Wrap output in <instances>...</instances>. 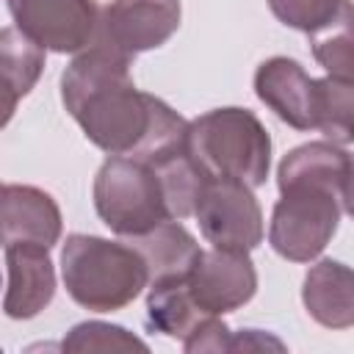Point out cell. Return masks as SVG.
<instances>
[{"label":"cell","instance_id":"obj_1","mask_svg":"<svg viewBox=\"0 0 354 354\" xmlns=\"http://www.w3.org/2000/svg\"><path fill=\"white\" fill-rule=\"evenodd\" d=\"M61 100L83 136L108 155L158 163L185 149L188 122L155 94L138 91L130 58L91 44L61 75Z\"/></svg>","mask_w":354,"mask_h":354},{"label":"cell","instance_id":"obj_2","mask_svg":"<svg viewBox=\"0 0 354 354\" xmlns=\"http://www.w3.org/2000/svg\"><path fill=\"white\" fill-rule=\"evenodd\" d=\"M348 163L351 155L332 141L301 144L279 160V199L268 224V243L279 257L310 263L326 249L340 224Z\"/></svg>","mask_w":354,"mask_h":354},{"label":"cell","instance_id":"obj_3","mask_svg":"<svg viewBox=\"0 0 354 354\" xmlns=\"http://www.w3.org/2000/svg\"><path fill=\"white\" fill-rule=\"evenodd\" d=\"M61 279L72 301L91 313H116L149 285L141 252L127 241L72 232L61 249Z\"/></svg>","mask_w":354,"mask_h":354},{"label":"cell","instance_id":"obj_4","mask_svg":"<svg viewBox=\"0 0 354 354\" xmlns=\"http://www.w3.org/2000/svg\"><path fill=\"white\" fill-rule=\"evenodd\" d=\"M185 152L207 180H238L249 188L266 183L271 136L246 108H216L188 122Z\"/></svg>","mask_w":354,"mask_h":354},{"label":"cell","instance_id":"obj_5","mask_svg":"<svg viewBox=\"0 0 354 354\" xmlns=\"http://www.w3.org/2000/svg\"><path fill=\"white\" fill-rule=\"evenodd\" d=\"M94 207L111 232L122 238L144 235L169 218L160 174L152 163L111 155L94 177Z\"/></svg>","mask_w":354,"mask_h":354},{"label":"cell","instance_id":"obj_6","mask_svg":"<svg viewBox=\"0 0 354 354\" xmlns=\"http://www.w3.org/2000/svg\"><path fill=\"white\" fill-rule=\"evenodd\" d=\"M194 216L216 249L252 252L263 243V210L252 188L238 180H207Z\"/></svg>","mask_w":354,"mask_h":354},{"label":"cell","instance_id":"obj_7","mask_svg":"<svg viewBox=\"0 0 354 354\" xmlns=\"http://www.w3.org/2000/svg\"><path fill=\"white\" fill-rule=\"evenodd\" d=\"M14 25L53 53H83L94 44L100 8L94 0H6Z\"/></svg>","mask_w":354,"mask_h":354},{"label":"cell","instance_id":"obj_8","mask_svg":"<svg viewBox=\"0 0 354 354\" xmlns=\"http://www.w3.org/2000/svg\"><path fill=\"white\" fill-rule=\"evenodd\" d=\"M180 0H111L100 11L94 44L124 58L166 44L180 28Z\"/></svg>","mask_w":354,"mask_h":354},{"label":"cell","instance_id":"obj_9","mask_svg":"<svg viewBox=\"0 0 354 354\" xmlns=\"http://www.w3.org/2000/svg\"><path fill=\"white\" fill-rule=\"evenodd\" d=\"M188 288L205 313L224 315L252 301L257 290V271L249 252L213 246L210 252H202L188 277Z\"/></svg>","mask_w":354,"mask_h":354},{"label":"cell","instance_id":"obj_10","mask_svg":"<svg viewBox=\"0 0 354 354\" xmlns=\"http://www.w3.org/2000/svg\"><path fill=\"white\" fill-rule=\"evenodd\" d=\"M254 94L285 124L296 130H315L318 80L310 77L299 61L285 55L263 61L254 72Z\"/></svg>","mask_w":354,"mask_h":354},{"label":"cell","instance_id":"obj_11","mask_svg":"<svg viewBox=\"0 0 354 354\" xmlns=\"http://www.w3.org/2000/svg\"><path fill=\"white\" fill-rule=\"evenodd\" d=\"M6 299L3 310L14 321H28L39 315L55 296V268L50 249L30 243L6 246Z\"/></svg>","mask_w":354,"mask_h":354},{"label":"cell","instance_id":"obj_12","mask_svg":"<svg viewBox=\"0 0 354 354\" xmlns=\"http://www.w3.org/2000/svg\"><path fill=\"white\" fill-rule=\"evenodd\" d=\"M3 246L11 243H30L53 249L61 238V210L55 199L36 188L6 183L3 185Z\"/></svg>","mask_w":354,"mask_h":354},{"label":"cell","instance_id":"obj_13","mask_svg":"<svg viewBox=\"0 0 354 354\" xmlns=\"http://www.w3.org/2000/svg\"><path fill=\"white\" fill-rule=\"evenodd\" d=\"M304 310L324 329L354 326V268L340 260H318L301 285Z\"/></svg>","mask_w":354,"mask_h":354},{"label":"cell","instance_id":"obj_14","mask_svg":"<svg viewBox=\"0 0 354 354\" xmlns=\"http://www.w3.org/2000/svg\"><path fill=\"white\" fill-rule=\"evenodd\" d=\"M144 257L149 271V288L177 279H188L202 257L196 238L180 221H163L144 235L127 238Z\"/></svg>","mask_w":354,"mask_h":354},{"label":"cell","instance_id":"obj_15","mask_svg":"<svg viewBox=\"0 0 354 354\" xmlns=\"http://www.w3.org/2000/svg\"><path fill=\"white\" fill-rule=\"evenodd\" d=\"M213 315L205 313L196 299L191 296L188 279L166 282V285H152L147 296V326L152 332H160L166 337H174L185 343L205 321Z\"/></svg>","mask_w":354,"mask_h":354},{"label":"cell","instance_id":"obj_16","mask_svg":"<svg viewBox=\"0 0 354 354\" xmlns=\"http://www.w3.org/2000/svg\"><path fill=\"white\" fill-rule=\"evenodd\" d=\"M0 66H3V94H6V119H11L17 102L36 86L44 69V47L28 39L17 25L3 28L0 33Z\"/></svg>","mask_w":354,"mask_h":354},{"label":"cell","instance_id":"obj_17","mask_svg":"<svg viewBox=\"0 0 354 354\" xmlns=\"http://www.w3.org/2000/svg\"><path fill=\"white\" fill-rule=\"evenodd\" d=\"M313 58L329 77L354 83V3L340 0V8L313 33H307Z\"/></svg>","mask_w":354,"mask_h":354},{"label":"cell","instance_id":"obj_18","mask_svg":"<svg viewBox=\"0 0 354 354\" xmlns=\"http://www.w3.org/2000/svg\"><path fill=\"white\" fill-rule=\"evenodd\" d=\"M315 130L332 144H354V83L337 77H318Z\"/></svg>","mask_w":354,"mask_h":354},{"label":"cell","instance_id":"obj_19","mask_svg":"<svg viewBox=\"0 0 354 354\" xmlns=\"http://www.w3.org/2000/svg\"><path fill=\"white\" fill-rule=\"evenodd\" d=\"M64 351H149V346L119 324L83 321L61 340Z\"/></svg>","mask_w":354,"mask_h":354},{"label":"cell","instance_id":"obj_20","mask_svg":"<svg viewBox=\"0 0 354 354\" xmlns=\"http://www.w3.org/2000/svg\"><path fill=\"white\" fill-rule=\"evenodd\" d=\"M268 8L282 25L313 33L340 8V0H268Z\"/></svg>","mask_w":354,"mask_h":354},{"label":"cell","instance_id":"obj_21","mask_svg":"<svg viewBox=\"0 0 354 354\" xmlns=\"http://www.w3.org/2000/svg\"><path fill=\"white\" fill-rule=\"evenodd\" d=\"M183 348L188 354H196V351H232V332L230 326L221 321V315H213L210 321H205L185 343Z\"/></svg>","mask_w":354,"mask_h":354},{"label":"cell","instance_id":"obj_22","mask_svg":"<svg viewBox=\"0 0 354 354\" xmlns=\"http://www.w3.org/2000/svg\"><path fill=\"white\" fill-rule=\"evenodd\" d=\"M343 210L354 218V155H351L348 174H346V183H343Z\"/></svg>","mask_w":354,"mask_h":354}]
</instances>
